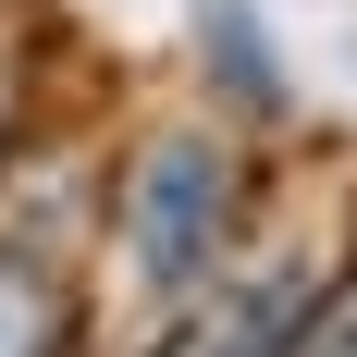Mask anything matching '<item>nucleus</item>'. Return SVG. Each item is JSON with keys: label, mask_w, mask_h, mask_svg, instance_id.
Returning <instances> with one entry per match:
<instances>
[{"label": "nucleus", "mask_w": 357, "mask_h": 357, "mask_svg": "<svg viewBox=\"0 0 357 357\" xmlns=\"http://www.w3.org/2000/svg\"><path fill=\"white\" fill-rule=\"evenodd\" d=\"M222 222H234V160H222V136H148L136 173H123V247H136V271L160 296H185L197 271L222 259Z\"/></svg>", "instance_id": "f257e3e1"}, {"label": "nucleus", "mask_w": 357, "mask_h": 357, "mask_svg": "<svg viewBox=\"0 0 357 357\" xmlns=\"http://www.w3.org/2000/svg\"><path fill=\"white\" fill-rule=\"evenodd\" d=\"M62 333H74V308H62V271L50 259H0V357H62Z\"/></svg>", "instance_id": "f03ea898"}, {"label": "nucleus", "mask_w": 357, "mask_h": 357, "mask_svg": "<svg viewBox=\"0 0 357 357\" xmlns=\"http://www.w3.org/2000/svg\"><path fill=\"white\" fill-rule=\"evenodd\" d=\"M210 50H222V74H234L247 111H284V74H271V50H259V13H247V0H210Z\"/></svg>", "instance_id": "7ed1b4c3"}, {"label": "nucleus", "mask_w": 357, "mask_h": 357, "mask_svg": "<svg viewBox=\"0 0 357 357\" xmlns=\"http://www.w3.org/2000/svg\"><path fill=\"white\" fill-rule=\"evenodd\" d=\"M284 357H357V271H345L333 296H308V308H296Z\"/></svg>", "instance_id": "20e7f679"}, {"label": "nucleus", "mask_w": 357, "mask_h": 357, "mask_svg": "<svg viewBox=\"0 0 357 357\" xmlns=\"http://www.w3.org/2000/svg\"><path fill=\"white\" fill-rule=\"evenodd\" d=\"M160 357H234V345H222V333H173Z\"/></svg>", "instance_id": "39448f33"}]
</instances>
